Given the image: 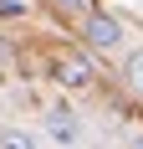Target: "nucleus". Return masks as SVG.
<instances>
[{"label": "nucleus", "instance_id": "f257e3e1", "mask_svg": "<svg viewBox=\"0 0 143 149\" xmlns=\"http://www.w3.org/2000/svg\"><path fill=\"white\" fill-rule=\"evenodd\" d=\"M82 36H87L92 52H118V46H123V21L107 15V10H92V15L82 21Z\"/></svg>", "mask_w": 143, "mask_h": 149}, {"label": "nucleus", "instance_id": "f03ea898", "mask_svg": "<svg viewBox=\"0 0 143 149\" xmlns=\"http://www.w3.org/2000/svg\"><path fill=\"white\" fill-rule=\"evenodd\" d=\"M51 77H56L61 88H72V93H82V88H92V57H82V52H61L56 62H51Z\"/></svg>", "mask_w": 143, "mask_h": 149}, {"label": "nucleus", "instance_id": "7ed1b4c3", "mask_svg": "<svg viewBox=\"0 0 143 149\" xmlns=\"http://www.w3.org/2000/svg\"><path fill=\"white\" fill-rule=\"evenodd\" d=\"M46 134L56 139V144H77L82 139V123H77V113L67 103H56V108H46Z\"/></svg>", "mask_w": 143, "mask_h": 149}, {"label": "nucleus", "instance_id": "20e7f679", "mask_svg": "<svg viewBox=\"0 0 143 149\" xmlns=\"http://www.w3.org/2000/svg\"><path fill=\"white\" fill-rule=\"evenodd\" d=\"M123 82H128V93H138V98H143V46H138V52H128V62H123Z\"/></svg>", "mask_w": 143, "mask_h": 149}, {"label": "nucleus", "instance_id": "39448f33", "mask_svg": "<svg viewBox=\"0 0 143 149\" xmlns=\"http://www.w3.org/2000/svg\"><path fill=\"white\" fill-rule=\"evenodd\" d=\"M0 149H41V144H36L26 129H5V134H0Z\"/></svg>", "mask_w": 143, "mask_h": 149}, {"label": "nucleus", "instance_id": "423d86ee", "mask_svg": "<svg viewBox=\"0 0 143 149\" xmlns=\"http://www.w3.org/2000/svg\"><path fill=\"white\" fill-rule=\"evenodd\" d=\"M56 10H67V15H82V21H87V15L97 10V5H92V0H56Z\"/></svg>", "mask_w": 143, "mask_h": 149}, {"label": "nucleus", "instance_id": "0eeeda50", "mask_svg": "<svg viewBox=\"0 0 143 149\" xmlns=\"http://www.w3.org/2000/svg\"><path fill=\"white\" fill-rule=\"evenodd\" d=\"M26 10V0H0V15H21Z\"/></svg>", "mask_w": 143, "mask_h": 149}, {"label": "nucleus", "instance_id": "6e6552de", "mask_svg": "<svg viewBox=\"0 0 143 149\" xmlns=\"http://www.w3.org/2000/svg\"><path fill=\"white\" fill-rule=\"evenodd\" d=\"M133 149H143V134H138V139H133Z\"/></svg>", "mask_w": 143, "mask_h": 149}]
</instances>
